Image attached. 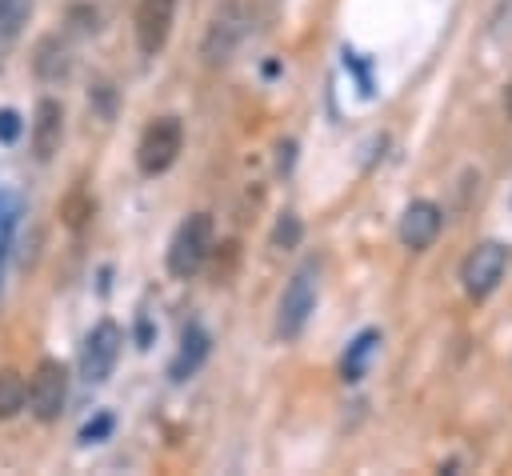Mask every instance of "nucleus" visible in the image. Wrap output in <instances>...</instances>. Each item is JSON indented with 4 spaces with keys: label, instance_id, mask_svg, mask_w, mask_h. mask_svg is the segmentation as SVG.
I'll list each match as a JSON object with an SVG mask.
<instances>
[{
    "label": "nucleus",
    "instance_id": "ddd939ff",
    "mask_svg": "<svg viewBox=\"0 0 512 476\" xmlns=\"http://www.w3.org/2000/svg\"><path fill=\"white\" fill-rule=\"evenodd\" d=\"M32 68L40 80H60L68 72V48L60 44V36H44L36 44V56H32Z\"/></svg>",
    "mask_w": 512,
    "mask_h": 476
},
{
    "label": "nucleus",
    "instance_id": "1a4fd4ad",
    "mask_svg": "<svg viewBox=\"0 0 512 476\" xmlns=\"http://www.w3.org/2000/svg\"><path fill=\"white\" fill-rule=\"evenodd\" d=\"M440 228H444L440 204L436 200H412L404 208V216H400V244L408 252H424V248H432V240L440 236Z\"/></svg>",
    "mask_w": 512,
    "mask_h": 476
},
{
    "label": "nucleus",
    "instance_id": "6e6552de",
    "mask_svg": "<svg viewBox=\"0 0 512 476\" xmlns=\"http://www.w3.org/2000/svg\"><path fill=\"white\" fill-rule=\"evenodd\" d=\"M172 20H176V0H140L136 4V44L144 56H156L168 44Z\"/></svg>",
    "mask_w": 512,
    "mask_h": 476
},
{
    "label": "nucleus",
    "instance_id": "f3484780",
    "mask_svg": "<svg viewBox=\"0 0 512 476\" xmlns=\"http://www.w3.org/2000/svg\"><path fill=\"white\" fill-rule=\"evenodd\" d=\"M300 236H304L300 216H296V212H284V216L276 220V228H272V248L288 252V248H296V244H300Z\"/></svg>",
    "mask_w": 512,
    "mask_h": 476
},
{
    "label": "nucleus",
    "instance_id": "20e7f679",
    "mask_svg": "<svg viewBox=\"0 0 512 476\" xmlns=\"http://www.w3.org/2000/svg\"><path fill=\"white\" fill-rule=\"evenodd\" d=\"M504 272H508V244L484 240V244H476V248L464 256V264H460V284H464V292H468L472 300H488V296L500 288Z\"/></svg>",
    "mask_w": 512,
    "mask_h": 476
},
{
    "label": "nucleus",
    "instance_id": "9d476101",
    "mask_svg": "<svg viewBox=\"0 0 512 476\" xmlns=\"http://www.w3.org/2000/svg\"><path fill=\"white\" fill-rule=\"evenodd\" d=\"M60 136H64V108H60V100L44 96L32 112V156L52 160L60 148Z\"/></svg>",
    "mask_w": 512,
    "mask_h": 476
},
{
    "label": "nucleus",
    "instance_id": "412c9836",
    "mask_svg": "<svg viewBox=\"0 0 512 476\" xmlns=\"http://www.w3.org/2000/svg\"><path fill=\"white\" fill-rule=\"evenodd\" d=\"M504 112H508V120H512V80H508V88H504Z\"/></svg>",
    "mask_w": 512,
    "mask_h": 476
},
{
    "label": "nucleus",
    "instance_id": "423d86ee",
    "mask_svg": "<svg viewBox=\"0 0 512 476\" xmlns=\"http://www.w3.org/2000/svg\"><path fill=\"white\" fill-rule=\"evenodd\" d=\"M120 344H124L120 324H116V320H100V324L84 336V344H80V376H84L88 384H104V380L112 376L116 360H120Z\"/></svg>",
    "mask_w": 512,
    "mask_h": 476
},
{
    "label": "nucleus",
    "instance_id": "6ab92c4d",
    "mask_svg": "<svg viewBox=\"0 0 512 476\" xmlns=\"http://www.w3.org/2000/svg\"><path fill=\"white\" fill-rule=\"evenodd\" d=\"M20 132H24V120H20V112H12V108H0V140H4V144H12Z\"/></svg>",
    "mask_w": 512,
    "mask_h": 476
},
{
    "label": "nucleus",
    "instance_id": "2eb2a0df",
    "mask_svg": "<svg viewBox=\"0 0 512 476\" xmlns=\"http://www.w3.org/2000/svg\"><path fill=\"white\" fill-rule=\"evenodd\" d=\"M32 4L36 0H0V44L16 40L32 16Z\"/></svg>",
    "mask_w": 512,
    "mask_h": 476
},
{
    "label": "nucleus",
    "instance_id": "f257e3e1",
    "mask_svg": "<svg viewBox=\"0 0 512 476\" xmlns=\"http://www.w3.org/2000/svg\"><path fill=\"white\" fill-rule=\"evenodd\" d=\"M316 296H320V264L304 260L288 276V284L280 292V304H276V336L280 340H296L308 328V320L316 312Z\"/></svg>",
    "mask_w": 512,
    "mask_h": 476
},
{
    "label": "nucleus",
    "instance_id": "f03ea898",
    "mask_svg": "<svg viewBox=\"0 0 512 476\" xmlns=\"http://www.w3.org/2000/svg\"><path fill=\"white\" fill-rule=\"evenodd\" d=\"M212 240H216V228H212V216H208V212L184 216V220L176 224L172 240H168V272H172L176 280L196 276V272L204 268L208 252L216 248Z\"/></svg>",
    "mask_w": 512,
    "mask_h": 476
},
{
    "label": "nucleus",
    "instance_id": "9b49d317",
    "mask_svg": "<svg viewBox=\"0 0 512 476\" xmlns=\"http://www.w3.org/2000/svg\"><path fill=\"white\" fill-rule=\"evenodd\" d=\"M208 348H212V336H208L200 324H188V328L180 332V348H176V356H172V364H168V376H172L176 384L188 380V376H196L200 364L208 360Z\"/></svg>",
    "mask_w": 512,
    "mask_h": 476
},
{
    "label": "nucleus",
    "instance_id": "f8f14e48",
    "mask_svg": "<svg viewBox=\"0 0 512 476\" xmlns=\"http://www.w3.org/2000/svg\"><path fill=\"white\" fill-rule=\"evenodd\" d=\"M376 348H380V332H376V328H364L360 336H352V344H348L344 356H340V380H344V384L364 380V372H368Z\"/></svg>",
    "mask_w": 512,
    "mask_h": 476
},
{
    "label": "nucleus",
    "instance_id": "a211bd4d",
    "mask_svg": "<svg viewBox=\"0 0 512 476\" xmlns=\"http://www.w3.org/2000/svg\"><path fill=\"white\" fill-rule=\"evenodd\" d=\"M108 432H112V416H108V412H100L96 420H88V424L80 428V440H84V444H96V440H104Z\"/></svg>",
    "mask_w": 512,
    "mask_h": 476
},
{
    "label": "nucleus",
    "instance_id": "4468645a",
    "mask_svg": "<svg viewBox=\"0 0 512 476\" xmlns=\"http://www.w3.org/2000/svg\"><path fill=\"white\" fill-rule=\"evenodd\" d=\"M24 396H28V380L16 368H0V420L16 416L24 408Z\"/></svg>",
    "mask_w": 512,
    "mask_h": 476
},
{
    "label": "nucleus",
    "instance_id": "39448f33",
    "mask_svg": "<svg viewBox=\"0 0 512 476\" xmlns=\"http://www.w3.org/2000/svg\"><path fill=\"white\" fill-rule=\"evenodd\" d=\"M24 400H28V408H32L36 420H44V424L60 420L64 400H68V368H64L60 360L44 356V360L32 368V376H28V396H24Z\"/></svg>",
    "mask_w": 512,
    "mask_h": 476
},
{
    "label": "nucleus",
    "instance_id": "7ed1b4c3",
    "mask_svg": "<svg viewBox=\"0 0 512 476\" xmlns=\"http://www.w3.org/2000/svg\"><path fill=\"white\" fill-rule=\"evenodd\" d=\"M184 148V124L180 116H156L144 132H140V144H136V168L144 176H160L176 164Z\"/></svg>",
    "mask_w": 512,
    "mask_h": 476
},
{
    "label": "nucleus",
    "instance_id": "dca6fc26",
    "mask_svg": "<svg viewBox=\"0 0 512 476\" xmlns=\"http://www.w3.org/2000/svg\"><path fill=\"white\" fill-rule=\"evenodd\" d=\"M92 208H96V204H92V196L76 188V192H68V196H64V204H60V220H64L68 228H84V224H88V216H92Z\"/></svg>",
    "mask_w": 512,
    "mask_h": 476
},
{
    "label": "nucleus",
    "instance_id": "aec40b11",
    "mask_svg": "<svg viewBox=\"0 0 512 476\" xmlns=\"http://www.w3.org/2000/svg\"><path fill=\"white\" fill-rule=\"evenodd\" d=\"M292 152H296V144L288 140V144H280V168H288L292 164Z\"/></svg>",
    "mask_w": 512,
    "mask_h": 476
},
{
    "label": "nucleus",
    "instance_id": "0eeeda50",
    "mask_svg": "<svg viewBox=\"0 0 512 476\" xmlns=\"http://www.w3.org/2000/svg\"><path fill=\"white\" fill-rule=\"evenodd\" d=\"M240 36H244V12H240V4L236 0H228L216 16H212V24H208V32H204V64H224L232 52H236V44H240Z\"/></svg>",
    "mask_w": 512,
    "mask_h": 476
}]
</instances>
